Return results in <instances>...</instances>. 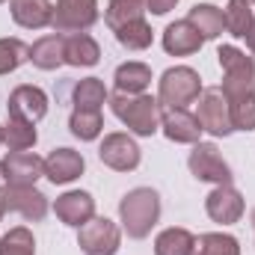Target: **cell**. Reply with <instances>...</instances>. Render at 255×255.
Wrapping results in <instances>:
<instances>
[{
    "mask_svg": "<svg viewBox=\"0 0 255 255\" xmlns=\"http://www.w3.org/2000/svg\"><path fill=\"white\" fill-rule=\"evenodd\" d=\"M119 217H122L128 238L142 241L160 220V196L151 187H136L125 193V199L119 202Z\"/></svg>",
    "mask_w": 255,
    "mask_h": 255,
    "instance_id": "cell-1",
    "label": "cell"
},
{
    "mask_svg": "<svg viewBox=\"0 0 255 255\" xmlns=\"http://www.w3.org/2000/svg\"><path fill=\"white\" fill-rule=\"evenodd\" d=\"M217 60L223 65V95L229 101L255 95V57H247L235 45H220Z\"/></svg>",
    "mask_w": 255,
    "mask_h": 255,
    "instance_id": "cell-2",
    "label": "cell"
},
{
    "mask_svg": "<svg viewBox=\"0 0 255 255\" xmlns=\"http://www.w3.org/2000/svg\"><path fill=\"white\" fill-rule=\"evenodd\" d=\"M110 107L116 113V119L128 125V130H133L136 136H151L160 128V104L151 95H125L116 92L110 98Z\"/></svg>",
    "mask_w": 255,
    "mask_h": 255,
    "instance_id": "cell-3",
    "label": "cell"
},
{
    "mask_svg": "<svg viewBox=\"0 0 255 255\" xmlns=\"http://www.w3.org/2000/svg\"><path fill=\"white\" fill-rule=\"evenodd\" d=\"M202 95V80L190 65L166 68L157 83V104L160 107H187Z\"/></svg>",
    "mask_w": 255,
    "mask_h": 255,
    "instance_id": "cell-4",
    "label": "cell"
},
{
    "mask_svg": "<svg viewBox=\"0 0 255 255\" xmlns=\"http://www.w3.org/2000/svg\"><path fill=\"white\" fill-rule=\"evenodd\" d=\"M122 244V232L107 217H92L86 226H80L77 247L86 255H116Z\"/></svg>",
    "mask_w": 255,
    "mask_h": 255,
    "instance_id": "cell-5",
    "label": "cell"
},
{
    "mask_svg": "<svg viewBox=\"0 0 255 255\" xmlns=\"http://www.w3.org/2000/svg\"><path fill=\"white\" fill-rule=\"evenodd\" d=\"M199 101V125L202 130L214 133V136H229L235 125H232V107H229V98L223 95V89H202V95L196 98Z\"/></svg>",
    "mask_w": 255,
    "mask_h": 255,
    "instance_id": "cell-6",
    "label": "cell"
},
{
    "mask_svg": "<svg viewBox=\"0 0 255 255\" xmlns=\"http://www.w3.org/2000/svg\"><path fill=\"white\" fill-rule=\"evenodd\" d=\"M190 172L199 181L208 184H232V169L223 160L220 148L214 142H196V148L190 151Z\"/></svg>",
    "mask_w": 255,
    "mask_h": 255,
    "instance_id": "cell-7",
    "label": "cell"
},
{
    "mask_svg": "<svg viewBox=\"0 0 255 255\" xmlns=\"http://www.w3.org/2000/svg\"><path fill=\"white\" fill-rule=\"evenodd\" d=\"M98 21V0H57L51 27L57 33H80Z\"/></svg>",
    "mask_w": 255,
    "mask_h": 255,
    "instance_id": "cell-8",
    "label": "cell"
},
{
    "mask_svg": "<svg viewBox=\"0 0 255 255\" xmlns=\"http://www.w3.org/2000/svg\"><path fill=\"white\" fill-rule=\"evenodd\" d=\"M0 205H3V211H18L24 220H33V223L45 220V214H48V199L36 190L33 184L30 187L6 184L0 190Z\"/></svg>",
    "mask_w": 255,
    "mask_h": 255,
    "instance_id": "cell-9",
    "label": "cell"
},
{
    "mask_svg": "<svg viewBox=\"0 0 255 255\" xmlns=\"http://www.w3.org/2000/svg\"><path fill=\"white\" fill-rule=\"evenodd\" d=\"M98 157L104 166H110L116 172H130L139 166V145L128 133H107L98 148Z\"/></svg>",
    "mask_w": 255,
    "mask_h": 255,
    "instance_id": "cell-10",
    "label": "cell"
},
{
    "mask_svg": "<svg viewBox=\"0 0 255 255\" xmlns=\"http://www.w3.org/2000/svg\"><path fill=\"white\" fill-rule=\"evenodd\" d=\"M0 169H3L6 184L30 187V184H36V178L45 175V160L39 154H33V151H12V154L3 157Z\"/></svg>",
    "mask_w": 255,
    "mask_h": 255,
    "instance_id": "cell-11",
    "label": "cell"
},
{
    "mask_svg": "<svg viewBox=\"0 0 255 255\" xmlns=\"http://www.w3.org/2000/svg\"><path fill=\"white\" fill-rule=\"evenodd\" d=\"M205 211L214 223L220 226H232L244 217V196L235 190L232 184H217L205 199Z\"/></svg>",
    "mask_w": 255,
    "mask_h": 255,
    "instance_id": "cell-12",
    "label": "cell"
},
{
    "mask_svg": "<svg viewBox=\"0 0 255 255\" xmlns=\"http://www.w3.org/2000/svg\"><path fill=\"white\" fill-rule=\"evenodd\" d=\"M160 128L166 133V139L172 142H199L202 136V125L199 119L187 113L184 107H160Z\"/></svg>",
    "mask_w": 255,
    "mask_h": 255,
    "instance_id": "cell-13",
    "label": "cell"
},
{
    "mask_svg": "<svg viewBox=\"0 0 255 255\" xmlns=\"http://www.w3.org/2000/svg\"><path fill=\"white\" fill-rule=\"evenodd\" d=\"M6 110H9V116H21V119H27V122H39V119H45V113H48V95H45L39 86L24 83V86L12 89Z\"/></svg>",
    "mask_w": 255,
    "mask_h": 255,
    "instance_id": "cell-14",
    "label": "cell"
},
{
    "mask_svg": "<svg viewBox=\"0 0 255 255\" xmlns=\"http://www.w3.org/2000/svg\"><path fill=\"white\" fill-rule=\"evenodd\" d=\"M54 211H57V217L65 226H77L80 229V226H86L95 217V199L83 190H68L57 199Z\"/></svg>",
    "mask_w": 255,
    "mask_h": 255,
    "instance_id": "cell-15",
    "label": "cell"
},
{
    "mask_svg": "<svg viewBox=\"0 0 255 255\" xmlns=\"http://www.w3.org/2000/svg\"><path fill=\"white\" fill-rule=\"evenodd\" d=\"M45 175L54 184H71L74 178L83 175V157L74 148H54L45 157Z\"/></svg>",
    "mask_w": 255,
    "mask_h": 255,
    "instance_id": "cell-16",
    "label": "cell"
},
{
    "mask_svg": "<svg viewBox=\"0 0 255 255\" xmlns=\"http://www.w3.org/2000/svg\"><path fill=\"white\" fill-rule=\"evenodd\" d=\"M202 42L205 39L196 33V27H193L187 18L184 21H175V24H169L163 30V51L172 54V57H190V54H196L202 48Z\"/></svg>",
    "mask_w": 255,
    "mask_h": 255,
    "instance_id": "cell-17",
    "label": "cell"
},
{
    "mask_svg": "<svg viewBox=\"0 0 255 255\" xmlns=\"http://www.w3.org/2000/svg\"><path fill=\"white\" fill-rule=\"evenodd\" d=\"M15 24L27 27V30H42L54 21V6L51 0H12L9 3Z\"/></svg>",
    "mask_w": 255,
    "mask_h": 255,
    "instance_id": "cell-18",
    "label": "cell"
},
{
    "mask_svg": "<svg viewBox=\"0 0 255 255\" xmlns=\"http://www.w3.org/2000/svg\"><path fill=\"white\" fill-rule=\"evenodd\" d=\"M30 63L36 68H45V71H54L57 65L65 63V39L63 33H54V36H45L39 39L33 48H30Z\"/></svg>",
    "mask_w": 255,
    "mask_h": 255,
    "instance_id": "cell-19",
    "label": "cell"
},
{
    "mask_svg": "<svg viewBox=\"0 0 255 255\" xmlns=\"http://www.w3.org/2000/svg\"><path fill=\"white\" fill-rule=\"evenodd\" d=\"M187 21L196 27V33H199L205 42H208V39H217V36L226 30V15H223V9H217V6H211V3H196L190 9V15H187Z\"/></svg>",
    "mask_w": 255,
    "mask_h": 255,
    "instance_id": "cell-20",
    "label": "cell"
},
{
    "mask_svg": "<svg viewBox=\"0 0 255 255\" xmlns=\"http://www.w3.org/2000/svg\"><path fill=\"white\" fill-rule=\"evenodd\" d=\"M101 60V48L92 36L86 33H71L65 39V63L68 65H95Z\"/></svg>",
    "mask_w": 255,
    "mask_h": 255,
    "instance_id": "cell-21",
    "label": "cell"
},
{
    "mask_svg": "<svg viewBox=\"0 0 255 255\" xmlns=\"http://www.w3.org/2000/svg\"><path fill=\"white\" fill-rule=\"evenodd\" d=\"M116 92L125 95H139L148 83H151V68L145 63H125L116 68Z\"/></svg>",
    "mask_w": 255,
    "mask_h": 255,
    "instance_id": "cell-22",
    "label": "cell"
},
{
    "mask_svg": "<svg viewBox=\"0 0 255 255\" xmlns=\"http://www.w3.org/2000/svg\"><path fill=\"white\" fill-rule=\"evenodd\" d=\"M193 244H196V238H193L187 229H166V232H160L157 235V241H154V255H193Z\"/></svg>",
    "mask_w": 255,
    "mask_h": 255,
    "instance_id": "cell-23",
    "label": "cell"
},
{
    "mask_svg": "<svg viewBox=\"0 0 255 255\" xmlns=\"http://www.w3.org/2000/svg\"><path fill=\"white\" fill-rule=\"evenodd\" d=\"M36 122H27L21 116H9V122L3 128V142L12 148V151H27L36 145Z\"/></svg>",
    "mask_w": 255,
    "mask_h": 255,
    "instance_id": "cell-24",
    "label": "cell"
},
{
    "mask_svg": "<svg viewBox=\"0 0 255 255\" xmlns=\"http://www.w3.org/2000/svg\"><path fill=\"white\" fill-rule=\"evenodd\" d=\"M71 98H74V107H83V110H101V104H104L110 95H107V89H104V83H101L98 77H86V80H80V83L74 86Z\"/></svg>",
    "mask_w": 255,
    "mask_h": 255,
    "instance_id": "cell-25",
    "label": "cell"
},
{
    "mask_svg": "<svg viewBox=\"0 0 255 255\" xmlns=\"http://www.w3.org/2000/svg\"><path fill=\"white\" fill-rule=\"evenodd\" d=\"M193 255H241V247H238V241H235L232 235L211 232V235L196 238Z\"/></svg>",
    "mask_w": 255,
    "mask_h": 255,
    "instance_id": "cell-26",
    "label": "cell"
},
{
    "mask_svg": "<svg viewBox=\"0 0 255 255\" xmlns=\"http://www.w3.org/2000/svg\"><path fill=\"white\" fill-rule=\"evenodd\" d=\"M68 128L77 139H95L104 128V119H101V110H83V107H74L71 119H68Z\"/></svg>",
    "mask_w": 255,
    "mask_h": 255,
    "instance_id": "cell-27",
    "label": "cell"
},
{
    "mask_svg": "<svg viewBox=\"0 0 255 255\" xmlns=\"http://www.w3.org/2000/svg\"><path fill=\"white\" fill-rule=\"evenodd\" d=\"M226 30L232 33V36H238V39H244L247 36V30L253 27V3H247V0H229V6H226Z\"/></svg>",
    "mask_w": 255,
    "mask_h": 255,
    "instance_id": "cell-28",
    "label": "cell"
},
{
    "mask_svg": "<svg viewBox=\"0 0 255 255\" xmlns=\"http://www.w3.org/2000/svg\"><path fill=\"white\" fill-rule=\"evenodd\" d=\"M113 33H116L119 45L128 48V51H145V48L151 45V27L145 24V18L128 21L125 27H119V30H113Z\"/></svg>",
    "mask_w": 255,
    "mask_h": 255,
    "instance_id": "cell-29",
    "label": "cell"
},
{
    "mask_svg": "<svg viewBox=\"0 0 255 255\" xmlns=\"http://www.w3.org/2000/svg\"><path fill=\"white\" fill-rule=\"evenodd\" d=\"M142 12H145V3L142 0H116V3L107 6L104 21H107L110 30H119V27H125L128 21H139Z\"/></svg>",
    "mask_w": 255,
    "mask_h": 255,
    "instance_id": "cell-30",
    "label": "cell"
},
{
    "mask_svg": "<svg viewBox=\"0 0 255 255\" xmlns=\"http://www.w3.org/2000/svg\"><path fill=\"white\" fill-rule=\"evenodd\" d=\"M0 255H36V241H33V235H30L24 226L12 229L9 235L0 238Z\"/></svg>",
    "mask_w": 255,
    "mask_h": 255,
    "instance_id": "cell-31",
    "label": "cell"
},
{
    "mask_svg": "<svg viewBox=\"0 0 255 255\" xmlns=\"http://www.w3.org/2000/svg\"><path fill=\"white\" fill-rule=\"evenodd\" d=\"M27 60H30V48L21 39H0V74L15 71Z\"/></svg>",
    "mask_w": 255,
    "mask_h": 255,
    "instance_id": "cell-32",
    "label": "cell"
},
{
    "mask_svg": "<svg viewBox=\"0 0 255 255\" xmlns=\"http://www.w3.org/2000/svg\"><path fill=\"white\" fill-rule=\"evenodd\" d=\"M229 107H232L235 130H255V95L241 98V101H229Z\"/></svg>",
    "mask_w": 255,
    "mask_h": 255,
    "instance_id": "cell-33",
    "label": "cell"
},
{
    "mask_svg": "<svg viewBox=\"0 0 255 255\" xmlns=\"http://www.w3.org/2000/svg\"><path fill=\"white\" fill-rule=\"evenodd\" d=\"M145 3V12H151V15H166L178 0H142Z\"/></svg>",
    "mask_w": 255,
    "mask_h": 255,
    "instance_id": "cell-34",
    "label": "cell"
},
{
    "mask_svg": "<svg viewBox=\"0 0 255 255\" xmlns=\"http://www.w3.org/2000/svg\"><path fill=\"white\" fill-rule=\"evenodd\" d=\"M244 39H247V48L255 54V21H253V27L247 30V36H244Z\"/></svg>",
    "mask_w": 255,
    "mask_h": 255,
    "instance_id": "cell-35",
    "label": "cell"
},
{
    "mask_svg": "<svg viewBox=\"0 0 255 255\" xmlns=\"http://www.w3.org/2000/svg\"><path fill=\"white\" fill-rule=\"evenodd\" d=\"M0 145H3V125H0Z\"/></svg>",
    "mask_w": 255,
    "mask_h": 255,
    "instance_id": "cell-36",
    "label": "cell"
},
{
    "mask_svg": "<svg viewBox=\"0 0 255 255\" xmlns=\"http://www.w3.org/2000/svg\"><path fill=\"white\" fill-rule=\"evenodd\" d=\"M3 214H6V211H3V205H0V220H3Z\"/></svg>",
    "mask_w": 255,
    "mask_h": 255,
    "instance_id": "cell-37",
    "label": "cell"
},
{
    "mask_svg": "<svg viewBox=\"0 0 255 255\" xmlns=\"http://www.w3.org/2000/svg\"><path fill=\"white\" fill-rule=\"evenodd\" d=\"M253 229H255V211H253Z\"/></svg>",
    "mask_w": 255,
    "mask_h": 255,
    "instance_id": "cell-38",
    "label": "cell"
},
{
    "mask_svg": "<svg viewBox=\"0 0 255 255\" xmlns=\"http://www.w3.org/2000/svg\"><path fill=\"white\" fill-rule=\"evenodd\" d=\"M0 181H3V169H0Z\"/></svg>",
    "mask_w": 255,
    "mask_h": 255,
    "instance_id": "cell-39",
    "label": "cell"
},
{
    "mask_svg": "<svg viewBox=\"0 0 255 255\" xmlns=\"http://www.w3.org/2000/svg\"><path fill=\"white\" fill-rule=\"evenodd\" d=\"M247 3H253V0H247Z\"/></svg>",
    "mask_w": 255,
    "mask_h": 255,
    "instance_id": "cell-40",
    "label": "cell"
},
{
    "mask_svg": "<svg viewBox=\"0 0 255 255\" xmlns=\"http://www.w3.org/2000/svg\"><path fill=\"white\" fill-rule=\"evenodd\" d=\"M110 3H116V0H110Z\"/></svg>",
    "mask_w": 255,
    "mask_h": 255,
    "instance_id": "cell-41",
    "label": "cell"
},
{
    "mask_svg": "<svg viewBox=\"0 0 255 255\" xmlns=\"http://www.w3.org/2000/svg\"><path fill=\"white\" fill-rule=\"evenodd\" d=\"M0 3H6V0H0Z\"/></svg>",
    "mask_w": 255,
    "mask_h": 255,
    "instance_id": "cell-42",
    "label": "cell"
},
{
    "mask_svg": "<svg viewBox=\"0 0 255 255\" xmlns=\"http://www.w3.org/2000/svg\"><path fill=\"white\" fill-rule=\"evenodd\" d=\"M253 3H255V0H253Z\"/></svg>",
    "mask_w": 255,
    "mask_h": 255,
    "instance_id": "cell-43",
    "label": "cell"
}]
</instances>
